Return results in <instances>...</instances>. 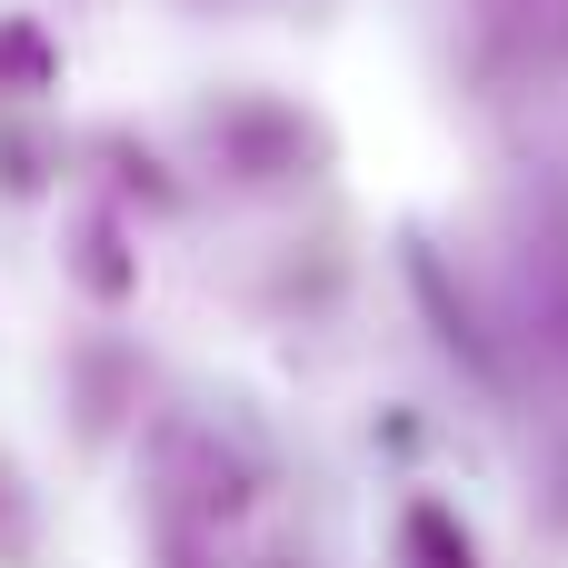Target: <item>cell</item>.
Segmentation results:
<instances>
[{"label":"cell","instance_id":"3","mask_svg":"<svg viewBox=\"0 0 568 568\" xmlns=\"http://www.w3.org/2000/svg\"><path fill=\"white\" fill-rule=\"evenodd\" d=\"M70 270H80V290H90V300H130L140 260L120 250V220H110V210H90V220H80V260H70Z\"/></svg>","mask_w":568,"mask_h":568},{"label":"cell","instance_id":"5","mask_svg":"<svg viewBox=\"0 0 568 568\" xmlns=\"http://www.w3.org/2000/svg\"><path fill=\"white\" fill-rule=\"evenodd\" d=\"M519 50H539V60H568V0H479Z\"/></svg>","mask_w":568,"mask_h":568},{"label":"cell","instance_id":"4","mask_svg":"<svg viewBox=\"0 0 568 568\" xmlns=\"http://www.w3.org/2000/svg\"><path fill=\"white\" fill-rule=\"evenodd\" d=\"M399 539H409V568H479V539H469L439 499H419V509L399 519Z\"/></svg>","mask_w":568,"mask_h":568},{"label":"cell","instance_id":"2","mask_svg":"<svg viewBox=\"0 0 568 568\" xmlns=\"http://www.w3.org/2000/svg\"><path fill=\"white\" fill-rule=\"evenodd\" d=\"M0 90L10 100H40V90H60V50H50V30L40 20H0Z\"/></svg>","mask_w":568,"mask_h":568},{"label":"cell","instance_id":"1","mask_svg":"<svg viewBox=\"0 0 568 568\" xmlns=\"http://www.w3.org/2000/svg\"><path fill=\"white\" fill-rule=\"evenodd\" d=\"M160 499H170V529H190V519H230L240 509V469L200 439V429H160Z\"/></svg>","mask_w":568,"mask_h":568}]
</instances>
